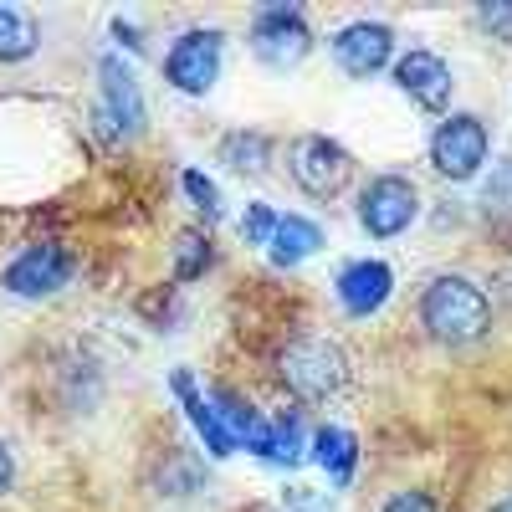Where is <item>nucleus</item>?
Listing matches in <instances>:
<instances>
[{
    "label": "nucleus",
    "mask_w": 512,
    "mask_h": 512,
    "mask_svg": "<svg viewBox=\"0 0 512 512\" xmlns=\"http://www.w3.org/2000/svg\"><path fill=\"white\" fill-rule=\"evenodd\" d=\"M420 328L446 349H466L492 328V303L472 277L446 272L420 292Z\"/></svg>",
    "instance_id": "nucleus-1"
},
{
    "label": "nucleus",
    "mask_w": 512,
    "mask_h": 512,
    "mask_svg": "<svg viewBox=\"0 0 512 512\" xmlns=\"http://www.w3.org/2000/svg\"><path fill=\"white\" fill-rule=\"evenodd\" d=\"M277 379L287 384V395L308 400V405H323V400H333L338 390H344L349 359H344V349H338L333 338L303 333V338H292V344L282 349V359H277Z\"/></svg>",
    "instance_id": "nucleus-2"
},
{
    "label": "nucleus",
    "mask_w": 512,
    "mask_h": 512,
    "mask_svg": "<svg viewBox=\"0 0 512 512\" xmlns=\"http://www.w3.org/2000/svg\"><path fill=\"white\" fill-rule=\"evenodd\" d=\"M72 277H77V251H67L62 241H31L0 267V287L11 297H26V303L67 292Z\"/></svg>",
    "instance_id": "nucleus-3"
},
{
    "label": "nucleus",
    "mask_w": 512,
    "mask_h": 512,
    "mask_svg": "<svg viewBox=\"0 0 512 512\" xmlns=\"http://www.w3.org/2000/svg\"><path fill=\"white\" fill-rule=\"evenodd\" d=\"M149 123V108H144V88L134 67L123 62V52H103L98 57V128L108 139H139Z\"/></svg>",
    "instance_id": "nucleus-4"
},
{
    "label": "nucleus",
    "mask_w": 512,
    "mask_h": 512,
    "mask_svg": "<svg viewBox=\"0 0 512 512\" xmlns=\"http://www.w3.org/2000/svg\"><path fill=\"white\" fill-rule=\"evenodd\" d=\"M221 62H226V36L216 26H190L164 52V82L185 98H205L221 77Z\"/></svg>",
    "instance_id": "nucleus-5"
},
{
    "label": "nucleus",
    "mask_w": 512,
    "mask_h": 512,
    "mask_svg": "<svg viewBox=\"0 0 512 512\" xmlns=\"http://www.w3.org/2000/svg\"><path fill=\"white\" fill-rule=\"evenodd\" d=\"M287 169H292V180L303 195L313 200H333L338 190L349 185L354 175V159L344 144H333L328 134H303L292 149H287Z\"/></svg>",
    "instance_id": "nucleus-6"
},
{
    "label": "nucleus",
    "mask_w": 512,
    "mask_h": 512,
    "mask_svg": "<svg viewBox=\"0 0 512 512\" xmlns=\"http://www.w3.org/2000/svg\"><path fill=\"white\" fill-rule=\"evenodd\" d=\"M487 123L477 113H451L436 134H431V169L441 180L461 185V180H472L477 169L487 164Z\"/></svg>",
    "instance_id": "nucleus-7"
},
{
    "label": "nucleus",
    "mask_w": 512,
    "mask_h": 512,
    "mask_svg": "<svg viewBox=\"0 0 512 512\" xmlns=\"http://www.w3.org/2000/svg\"><path fill=\"white\" fill-rule=\"evenodd\" d=\"M251 52L262 57L267 67H277V72L297 67L313 52V31H308L303 11L297 6H262L256 21H251Z\"/></svg>",
    "instance_id": "nucleus-8"
},
{
    "label": "nucleus",
    "mask_w": 512,
    "mask_h": 512,
    "mask_svg": "<svg viewBox=\"0 0 512 512\" xmlns=\"http://www.w3.org/2000/svg\"><path fill=\"white\" fill-rule=\"evenodd\" d=\"M420 216V190L405 175H374L359 190V226L379 241H390L400 231H410V221Z\"/></svg>",
    "instance_id": "nucleus-9"
},
{
    "label": "nucleus",
    "mask_w": 512,
    "mask_h": 512,
    "mask_svg": "<svg viewBox=\"0 0 512 512\" xmlns=\"http://www.w3.org/2000/svg\"><path fill=\"white\" fill-rule=\"evenodd\" d=\"M333 57H338V67H344L349 77H374V72H384L390 67V57H395V31L384 26V21H349L344 31L333 36Z\"/></svg>",
    "instance_id": "nucleus-10"
},
{
    "label": "nucleus",
    "mask_w": 512,
    "mask_h": 512,
    "mask_svg": "<svg viewBox=\"0 0 512 512\" xmlns=\"http://www.w3.org/2000/svg\"><path fill=\"white\" fill-rule=\"evenodd\" d=\"M395 88H400L415 108L441 113V108L451 103V67H446L436 52L415 47V52H405V57L395 62Z\"/></svg>",
    "instance_id": "nucleus-11"
},
{
    "label": "nucleus",
    "mask_w": 512,
    "mask_h": 512,
    "mask_svg": "<svg viewBox=\"0 0 512 512\" xmlns=\"http://www.w3.org/2000/svg\"><path fill=\"white\" fill-rule=\"evenodd\" d=\"M395 292V272L374 262V256H364V262H349L344 272H338V308H344L349 318H369L379 313L384 303H390Z\"/></svg>",
    "instance_id": "nucleus-12"
},
{
    "label": "nucleus",
    "mask_w": 512,
    "mask_h": 512,
    "mask_svg": "<svg viewBox=\"0 0 512 512\" xmlns=\"http://www.w3.org/2000/svg\"><path fill=\"white\" fill-rule=\"evenodd\" d=\"M169 390H175V400H180V410L190 415V425H195V436L205 441V451L216 456V461H226L231 451H236V441H231V431L221 425V415H216V405H210L200 390H195V379L185 374V369H175L169 374Z\"/></svg>",
    "instance_id": "nucleus-13"
},
{
    "label": "nucleus",
    "mask_w": 512,
    "mask_h": 512,
    "mask_svg": "<svg viewBox=\"0 0 512 512\" xmlns=\"http://www.w3.org/2000/svg\"><path fill=\"white\" fill-rule=\"evenodd\" d=\"M308 456L328 472L333 487H349L354 482V466H359V441H354V431H344V425H318Z\"/></svg>",
    "instance_id": "nucleus-14"
},
{
    "label": "nucleus",
    "mask_w": 512,
    "mask_h": 512,
    "mask_svg": "<svg viewBox=\"0 0 512 512\" xmlns=\"http://www.w3.org/2000/svg\"><path fill=\"white\" fill-rule=\"evenodd\" d=\"M318 246H323L318 221H308V216H277V231L267 241V256H272L277 267H303Z\"/></svg>",
    "instance_id": "nucleus-15"
},
{
    "label": "nucleus",
    "mask_w": 512,
    "mask_h": 512,
    "mask_svg": "<svg viewBox=\"0 0 512 512\" xmlns=\"http://www.w3.org/2000/svg\"><path fill=\"white\" fill-rule=\"evenodd\" d=\"M221 164L231 169V175H267L272 169V139L262 134V128H236V134L221 139Z\"/></svg>",
    "instance_id": "nucleus-16"
},
{
    "label": "nucleus",
    "mask_w": 512,
    "mask_h": 512,
    "mask_svg": "<svg viewBox=\"0 0 512 512\" xmlns=\"http://www.w3.org/2000/svg\"><path fill=\"white\" fill-rule=\"evenodd\" d=\"M41 47V26L26 6H11L0 0V62H26Z\"/></svg>",
    "instance_id": "nucleus-17"
},
{
    "label": "nucleus",
    "mask_w": 512,
    "mask_h": 512,
    "mask_svg": "<svg viewBox=\"0 0 512 512\" xmlns=\"http://www.w3.org/2000/svg\"><path fill=\"white\" fill-rule=\"evenodd\" d=\"M477 210H482V221H487V226L512 231V159H502V164L492 169V175L482 180Z\"/></svg>",
    "instance_id": "nucleus-18"
},
{
    "label": "nucleus",
    "mask_w": 512,
    "mask_h": 512,
    "mask_svg": "<svg viewBox=\"0 0 512 512\" xmlns=\"http://www.w3.org/2000/svg\"><path fill=\"white\" fill-rule=\"evenodd\" d=\"M262 461H272V466H297L308 451H303V415L297 410H287V415H277L272 420V431H267V446L256 451Z\"/></svg>",
    "instance_id": "nucleus-19"
},
{
    "label": "nucleus",
    "mask_w": 512,
    "mask_h": 512,
    "mask_svg": "<svg viewBox=\"0 0 512 512\" xmlns=\"http://www.w3.org/2000/svg\"><path fill=\"white\" fill-rule=\"evenodd\" d=\"M216 251H210V236L205 231H180L175 236V282H195L210 272Z\"/></svg>",
    "instance_id": "nucleus-20"
},
{
    "label": "nucleus",
    "mask_w": 512,
    "mask_h": 512,
    "mask_svg": "<svg viewBox=\"0 0 512 512\" xmlns=\"http://www.w3.org/2000/svg\"><path fill=\"white\" fill-rule=\"evenodd\" d=\"M180 190L195 200V210L205 216V226L221 221V190H216V180H210V175H200V169H185V175H180Z\"/></svg>",
    "instance_id": "nucleus-21"
},
{
    "label": "nucleus",
    "mask_w": 512,
    "mask_h": 512,
    "mask_svg": "<svg viewBox=\"0 0 512 512\" xmlns=\"http://www.w3.org/2000/svg\"><path fill=\"white\" fill-rule=\"evenodd\" d=\"M272 231H277V210L262 205V200H251L246 216H241V241H246V246H267Z\"/></svg>",
    "instance_id": "nucleus-22"
},
{
    "label": "nucleus",
    "mask_w": 512,
    "mask_h": 512,
    "mask_svg": "<svg viewBox=\"0 0 512 512\" xmlns=\"http://www.w3.org/2000/svg\"><path fill=\"white\" fill-rule=\"evenodd\" d=\"M477 26L512 47V0H482V6H477Z\"/></svg>",
    "instance_id": "nucleus-23"
},
{
    "label": "nucleus",
    "mask_w": 512,
    "mask_h": 512,
    "mask_svg": "<svg viewBox=\"0 0 512 512\" xmlns=\"http://www.w3.org/2000/svg\"><path fill=\"white\" fill-rule=\"evenodd\" d=\"M379 512H436V497H431V492H415V487H410V492H395V497L384 502Z\"/></svg>",
    "instance_id": "nucleus-24"
},
{
    "label": "nucleus",
    "mask_w": 512,
    "mask_h": 512,
    "mask_svg": "<svg viewBox=\"0 0 512 512\" xmlns=\"http://www.w3.org/2000/svg\"><path fill=\"white\" fill-rule=\"evenodd\" d=\"M292 512H333V502L323 497V492H313V487H287V497H282Z\"/></svg>",
    "instance_id": "nucleus-25"
},
{
    "label": "nucleus",
    "mask_w": 512,
    "mask_h": 512,
    "mask_svg": "<svg viewBox=\"0 0 512 512\" xmlns=\"http://www.w3.org/2000/svg\"><path fill=\"white\" fill-rule=\"evenodd\" d=\"M113 41L128 52V57H139L144 52V36H139V26L134 21H123V16H113Z\"/></svg>",
    "instance_id": "nucleus-26"
},
{
    "label": "nucleus",
    "mask_w": 512,
    "mask_h": 512,
    "mask_svg": "<svg viewBox=\"0 0 512 512\" xmlns=\"http://www.w3.org/2000/svg\"><path fill=\"white\" fill-rule=\"evenodd\" d=\"M11 487H16V451L0 441V497H11Z\"/></svg>",
    "instance_id": "nucleus-27"
},
{
    "label": "nucleus",
    "mask_w": 512,
    "mask_h": 512,
    "mask_svg": "<svg viewBox=\"0 0 512 512\" xmlns=\"http://www.w3.org/2000/svg\"><path fill=\"white\" fill-rule=\"evenodd\" d=\"M492 512H512V497H502V502H497V507H492Z\"/></svg>",
    "instance_id": "nucleus-28"
}]
</instances>
